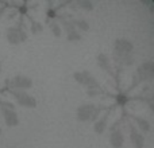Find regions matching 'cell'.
I'll return each mask as SVG.
<instances>
[{
	"instance_id": "5",
	"label": "cell",
	"mask_w": 154,
	"mask_h": 148,
	"mask_svg": "<svg viewBox=\"0 0 154 148\" xmlns=\"http://www.w3.org/2000/svg\"><path fill=\"white\" fill-rule=\"evenodd\" d=\"M2 112H3V116H4V121L8 127H15V125L19 124V117L14 112V109L2 108Z\"/></svg>"
},
{
	"instance_id": "18",
	"label": "cell",
	"mask_w": 154,
	"mask_h": 148,
	"mask_svg": "<svg viewBox=\"0 0 154 148\" xmlns=\"http://www.w3.org/2000/svg\"><path fill=\"white\" fill-rule=\"evenodd\" d=\"M123 62H125L126 65H133L134 58L131 55H125V57H123Z\"/></svg>"
},
{
	"instance_id": "7",
	"label": "cell",
	"mask_w": 154,
	"mask_h": 148,
	"mask_svg": "<svg viewBox=\"0 0 154 148\" xmlns=\"http://www.w3.org/2000/svg\"><path fill=\"white\" fill-rule=\"evenodd\" d=\"M138 74L141 75L142 79H150L153 78L154 74V67L152 62H145V64L141 65V67L138 69Z\"/></svg>"
},
{
	"instance_id": "8",
	"label": "cell",
	"mask_w": 154,
	"mask_h": 148,
	"mask_svg": "<svg viewBox=\"0 0 154 148\" xmlns=\"http://www.w3.org/2000/svg\"><path fill=\"white\" fill-rule=\"evenodd\" d=\"M109 143L114 148H122L125 144V138H123V133L120 131H114L109 136Z\"/></svg>"
},
{
	"instance_id": "2",
	"label": "cell",
	"mask_w": 154,
	"mask_h": 148,
	"mask_svg": "<svg viewBox=\"0 0 154 148\" xmlns=\"http://www.w3.org/2000/svg\"><path fill=\"white\" fill-rule=\"evenodd\" d=\"M133 49H134V45L128 39H126V38H119V39L115 40V51L119 55H122V54H123V57L130 55Z\"/></svg>"
},
{
	"instance_id": "15",
	"label": "cell",
	"mask_w": 154,
	"mask_h": 148,
	"mask_svg": "<svg viewBox=\"0 0 154 148\" xmlns=\"http://www.w3.org/2000/svg\"><path fill=\"white\" fill-rule=\"evenodd\" d=\"M81 39V35L79 34V31H76V30H73V31L68 32V40H70V42H73V40H80Z\"/></svg>"
},
{
	"instance_id": "4",
	"label": "cell",
	"mask_w": 154,
	"mask_h": 148,
	"mask_svg": "<svg viewBox=\"0 0 154 148\" xmlns=\"http://www.w3.org/2000/svg\"><path fill=\"white\" fill-rule=\"evenodd\" d=\"M7 38H8V40H10V43H12V45H19L22 40L26 39V34H24L22 30L11 27V28H8Z\"/></svg>"
},
{
	"instance_id": "17",
	"label": "cell",
	"mask_w": 154,
	"mask_h": 148,
	"mask_svg": "<svg viewBox=\"0 0 154 148\" xmlns=\"http://www.w3.org/2000/svg\"><path fill=\"white\" fill-rule=\"evenodd\" d=\"M42 30H43V26L39 23V22H32L31 31L34 32V34H39V32H42Z\"/></svg>"
},
{
	"instance_id": "16",
	"label": "cell",
	"mask_w": 154,
	"mask_h": 148,
	"mask_svg": "<svg viewBox=\"0 0 154 148\" xmlns=\"http://www.w3.org/2000/svg\"><path fill=\"white\" fill-rule=\"evenodd\" d=\"M79 7H82V8H85V10L91 11L93 8V3L89 1V0H80V1H79Z\"/></svg>"
},
{
	"instance_id": "13",
	"label": "cell",
	"mask_w": 154,
	"mask_h": 148,
	"mask_svg": "<svg viewBox=\"0 0 154 148\" xmlns=\"http://www.w3.org/2000/svg\"><path fill=\"white\" fill-rule=\"evenodd\" d=\"M75 26L79 27V30H81V31H87V30H89V24H88L87 22L84 20V19L76 20V22H75Z\"/></svg>"
},
{
	"instance_id": "20",
	"label": "cell",
	"mask_w": 154,
	"mask_h": 148,
	"mask_svg": "<svg viewBox=\"0 0 154 148\" xmlns=\"http://www.w3.org/2000/svg\"><path fill=\"white\" fill-rule=\"evenodd\" d=\"M0 133H2V128H0Z\"/></svg>"
},
{
	"instance_id": "14",
	"label": "cell",
	"mask_w": 154,
	"mask_h": 148,
	"mask_svg": "<svg viewBox=\"0 0 154 148\" xmlns=\"http://www.w3.org/2000/svg\"><path fill=\"white\" fill-rule=\"evenodd\" d=\"M50 28H51V32H53L54 37H61L62 30H61V26H60V24H57V23H51Z\"/></svg>"
},
{
	"instance_id": "10",
	"label": "cell",
	"mask_w": 154,
	"mask_h": 148,
	"mask_svg": "<svg viewBox=\"0 0 154 148\" xmlns=\"http://www.w3.org/2000/svg\"><path fill=\"white\" fill-rule=\"evenodd\" d=\"M95 132L96 133H103L104 131H106V128H107V116H104L103 119H100V120H97V121L95 123Z\"/></svg>"
},
{
	"instance_id": "9",
	"label": "cell",
	"mask_w": 154,
	"mask_h": 148,
	"mask_svg": "<svg viewBox=\"0 0 154 148\" xmlns=\"http://www.w3.org/2000/svg\"><path fill=\"white\" fill-rule=\"evenodd\" d=\"M130 139H131V143L134 144V147H137V148H142V147H143L145 139H143V136H142V133L138 132L135 128H131Z\"/></svg>"
},
{
	"instance_id": "12",
	"label": "cell",
	"mask_w": 154,
	"mask_h": 148,
	"mask_svg": "<svg viewBox=\"0 0 154 148\" xmlns=\"http://www.w3.org/2000/svg\"><path fill=\"white\" fill-rule=\"evenodd\" d=\"M135 121H137V124H138L139 129H141L142 132H149L150 128H152L150 123L147 121V120H145V119H141V117H135Z\"/></svg>"
},
{
	"instance_id": "19",
	"label": "cell",
	"mask_w": 154,
	"mask_h": 148,
	"mask_svg": "<svg viewBox=\"0 0 154 148\" xmlns=\"http://www.w3.org/2000/svg\"><path fill=\"white\" fill-rule=\"evenodd\" d=\"M100 93V90H93V89H88V96L93 97V96H97Z\"/></svg>"
},
{
	"instance_id": "1",
	"label": "cell",
	"mask_w": 154,
	"mask_h": 148,
	"mask_svg": "<svg viewBox=\"0 0 154 148\" xmlns=\"http://www.w3.org/2000/svg\"><path fill=\"white\" fill-rule=\"evenodd\" d=\"M95 112H96V108L93 104L81 105L77 109V119H79L80 121H88V120L95 117Z\"/></svg>"
},
{
	"instance_id": "6",
	"label": "cell",
	"mask_w": 154,
	"mask_h": 148,
	"mask_svg": "<svg viewBox=\"0 0 154 148\" xmlns=\"http://www.w3.org/2000/svg\"><path fill=\"white\" fill-rule=\"evenodd\" d=\"M15 96H16V100H18V102L20 104V105H24V106H27V108H34V106L37 105V101H35V98H32L31 96H29L27 93H24V92H16Z\"/></svg>"
},
{
	"instance_id": "11",
	"label": "cell",
	"mask_w": 154,
	"mask_h": 148,
	"mask_svg": "<svg viewBox=\"0 0 154 148\" xmlns=\"http://www.w3.org/2000/svg\"><path fill=\"white\" fill-rule=\"evenodd\" d=\"M97 64L101 69L104 70H109V59L106 54H99L97 55Z\"/></svg>"
},
{
	"instance_id": "3",
	"label": "cell",
	"mask_w": 154,
	"mask_h": 148,
	"mask_svg": "<svg viewBox=\"0 0 154 148\" xmlns=\"http://www.w3.org/2000/svg\"><path fill=\"white\" fill-rule=\"evenodd\" d=\"M32 86V81L31 78L26 75H16L11 79V87H15V89H20L23 92L24 89H29Z\"/></svg>"
}]
</instances>
